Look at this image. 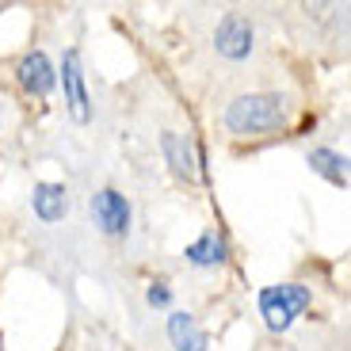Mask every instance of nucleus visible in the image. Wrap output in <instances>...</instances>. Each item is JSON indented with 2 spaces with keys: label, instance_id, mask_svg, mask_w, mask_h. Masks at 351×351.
I'll return each mask as SVG.
<instances>
[{
  "label": "nucleus",
  "instance_id": "nucleus-1",
  "mask_svg": "<svg viewBox=\"0 0 351 351\" xmlns=\"http://www.w3.org/2000/svg\"><path fill=\"white\" fill-rule=\"evenodd\" d=\"M221 123L233 138H260V134H275L290 123V104L279 92H248L237 96L226 107Z\"/></svg>",
  "mask_w": 351,
  "mask_h": 351
},
{
  "label": "nucleus",
  "instance_id": "nucleus-2",
  "mask_svg": "<svg viewBox=\"0 0 351 351\" xmlns=\"http://www.w3.org/2000/svg\"><path fill=\"white\" fill-rule=\"evenodd\" d=\"M309 309V287L302 282H279V287L260 290V317L271 332H287L294 325V317Z\"/></svg>",
  "mask_w": 351,
  "mask_h": 351
},
{
  "label": "nucleus",
  "instance_id": "nucleus-3",
  "mask_svg": "<svg viewBox=\"0 0 351 351\" xmlns=\"http://www.w3.org/2000/svg\"><path fill=\"white\" fill-rule=\"evenodd\" d=\"M252 46H256L252 19L241 8H229L226 16L218 19V27H214V50H218L221 58H229V62H241V58L252 53Z\"/></svg>",
  "mask_w": 351,
  "mask_h": 351
},
{
  "label": "nucleus",
  "instance_id": "nucleus-4",
  "mask_svg": "<svg viewBox=\"0 0 351 351\" xmlns=\"http://www.w3.org/2000/svg\"><path fill=\"white\" fill-rule=\"evenodd\" d=\"M92 218L104 233L111 237H126L130 233V202L126 195H119L114 187H104V191L92 195Z\"/></svg>",
  "mask_w": 351,
  "mask_h": 351
},
{
  "label": "nucleus",
  "instance_id": "nucleus-5",
  "mask_svg": "<svg viewBox=\"0 0 351 351\" xmlns=\"http://www.w3.org/2000/svg\"><path fill=\"white\" fill-rule=\"evenodd\" d=\"M160 153H165V165L172 168L176 180H184V184H195V180L202 176V168H199V153H195L191 138H184V134L165 130V134H160Z\"/></svg>",
  "mask_w": 351,
  "mask_h": 351
},
{
  "label": "nucleus",
  "instance_id": "nucleus-6",
  "mask_svg": "<svg viewBox=\"0 0 351 351\" xmlns=\"http://www.w3.org/2000/svg\"><path fill=\"white\" fill-rule=\"evenodd\" d=\"M62 88H65V104H69L73 119H77V123H88L92 107H88V84H84V69H80L77 46H69L65 58H62Z\"/></svg>",
  "mask_w": 351,
  "mask_h": 351
},
{
  "label": "nucleus",
  "instance_id": "nucleus-7",
  "mask_svg": "<svg viewBox=\"0 0 351 351\" xmlns=\"http://www.w3.org/2000/svg\"><path fill=\"white\" fill-rule=\"evenodd\" d=\"M16 77H19V84H23L27 96L46 99L53 92V65H50V58H46L43 50L23 53V58H19V65H16Z\"/></svg>",
  "mask_w": 351,
  "mask_h": 351
},
{
  "label": "nucleus",
  "instance_id": "nucleus-8",
  "mask_svg": "<svg viewBox=\"0 0 351 351\" xmlns=\"http://www.w3.org/2000/svg\"><path fill=\"white\" fill-rule=\"evenodd\" d=\"M31 210H35L38 221H46V226H58V221L65 218V210H69V191H65V184H53V180L35 184Z\"/></svg>",
  "mask_w": 351,
  "mask_h": 351
},
{
  "label": "nucleus",
  "instance_id": "nucleus-9",
  "mask_svg": "<svg viewBox=\"0 0 351 351\" xmlns=\"http://www.w3.org/2000/svg\"><path fill=\"white\" fill-rule=\"evenodd\" d=\"M168 340L176 351H206L210 348V336L199 328L191 313H172L168 317Z\"/></svg>",
  "mask_w": 351,
  "mask_h": 351
},
{
  "label": "nucleus",
  "instance_id": "nucleus-10",
  "mask_svg": "<svg viewBox=\"0 0 351 351\" xmlns=\"http://www.w3.org/2000/svg\"><path fill=\"white\" fill-rule=\"evenodd\" d=\"M187 263H195V267H218V263H226V237H221L218 229H206L199 241H191L187 245Z\"/></svg>",
  "mask_w": 351,
  "mask_h": 351
},
{
  "label": "nucleus",
  "instance_id": "nucleus-11",
  "mask_svg": "<svg viewBox=\"0 0 351 351\" xmlns=\"http://www.w3.org/2000/svg\"><path fill=\"white\" fill-rule=\"evenodd\" d=\"M306 165L313 168L317 176H325L328 184L348 187V157H343V153H336V149H309Z\"/></svg>",
  "mask_w": 351,
  "mask_h": 351
},
{
  "label": "nucleus",
  "instance_id": "nucleus-12",
  "mask_svg": "<svg viewBox=\"0 0 351 351\" xmlns=\"http://www.w3.org/2000/svg\"><path fill=\"white\" fill-rule=\"evenodd\" d=\"M145 298H149V306H153V309H165L168 302H172V290H168L165 282H153V287H149V294H145Z\"/></svg>",
  "mask_w": 351,
  "mask_h": 351
}]
</instances>
